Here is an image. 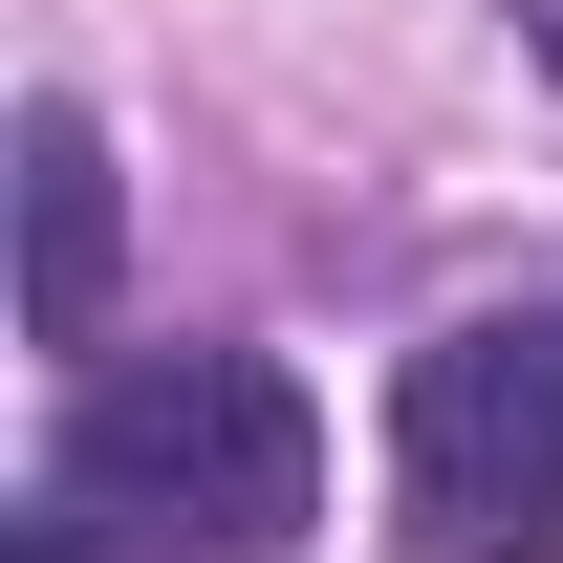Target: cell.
<instances>
[{"mask_svg": "<svg viewBox=\"0 0 563 563\" xmlns=\"http://www.w3.org/2000/svg\"><path fill=\"white\" fill-rule=\"evenodd\" d=\"M44 498H87L109 542H196V563H282L325 520V412L261 347H152V368H66Z\"/></svg>", "mask_w": 563, "mask_h": 563, "instance_id": "obj_1", "label": "cell"}, {"mask_svg": "<svg viewBox=\"0 0 563 563\" xmlns=\"http://www.w3.org/2000/svg\"><path fill=\"white\" fill-rule=\"evenodd\" d=\"M0 563H109V542H87V498H22V520H0Z\"/></svg>", "mask_w": 563, "mask_h": 563, "instance_id": "obj_4", "label": "cell"}, {"mask_svg": "<svg viewBox=\"0 0 563 563\" xmlns=\"http://www.w3.org/2000/svg\"><path fill=\"white\" fill-rule=\"evenodd\" d=\"M390 455H412V520L455 563H563V303L433 325L390 390Z\"/></svg>", "mask_w": 563, "mask_h": 563, "instance_id": "obj_2", "label": "cell"}, {"mask_svg": "<svg viewBox=\"0 0 563 563\" xmlns=\"http://www.w3.org/2000/svg\"><path fill=\"white\" fill-rule=\"evenodd\" d=\"M109 282H131V174L87 87H22V347H109Z\"/></svg>", "mask_w": 563, "mask_h": 563, "instance_id": "obj_3", "label": "cell"}]
</instances>
